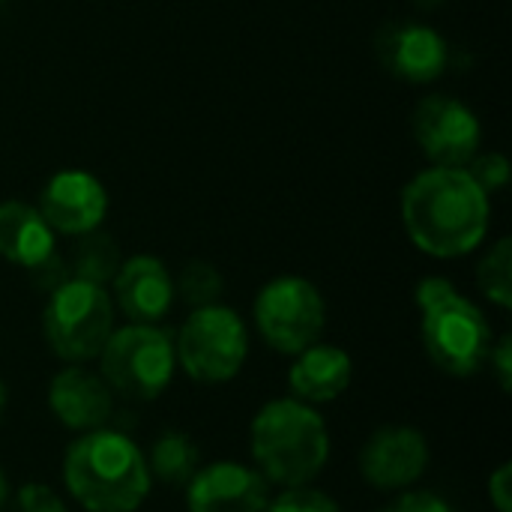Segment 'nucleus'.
I'll use <instances>...</instances> for the list:
<instances>
[{
	"label": "nucleus",
	"instance_id": "obj_19",
	"mask_svg": "<svg viewBox=\"0 0 512 512\" xmlns=\"http://www.w3.org/2000/svg\"><path fill=\"white\" fill-rule=\"evenodd\" d=\"M120 261L123 258H120L114 237L99 234V228H96V231L78 237V246L72 249V261H69V276L105 288V282L114 279Z\"/></svg>",
	"mask_w": 512,
	"mask_h": 512
},
{
	"label": "nucleus",
	"instance_id": "obj_27",
	"mask_svg": "<svg viewBox=\"0 0 512 512\" xmlns=\"http://www.w3.org/2000/svg\"><path fill=\"white\" fill-rule=\"evenodd\" d=\"M393 512H453L447 507V501H441L435 492H411L405 495Z\"/></svg>",
	"mask_w": 512,
	"mask_h": 512
},
{
	"label": "nucleus",
	"instance_id": "obj_32",
	"mask_svg": "<svg viewBox=\"0 0 512 512\" xmlns=\"http://www.w3.org/2000/svg\"><path fill=\"white\" fill-rule=\"evenodd\" d=\"M0 3H3V0H0Z\"/></svg>",
	"mask_w": 512,
	"mask_h": 512
},
{
	"label": "nucleus",
	"instance_id": "obj_2",
	"mask_svg": "<svg viewBox=\"0 0 512 512\" xmlns=\"http://www.w3.org/2000/svg\"><path fill=\"white\" fill-rule=\"evenodd\" d=\"M63 483L87 512H135L147 501L150 468L123 432L96 429L69 444Z\"/></svg>",
	"mask_w": 512,
	"mask_h": 512
},
{
	"label": "nucleus",
	"instance_id": "obj_3",
	"mask_svg": "<svg viewBox=\"0 0 512 512\" xmlns=\"http://www.w3.org/2000/svg\"><path fill=\"white\" fill-rule=\"evenodd\" d=\"M252 459L267 483L309 486L330 459V435L321 414L300 399L267 402L252 420Z\"/></svg>",
	"mask_w": 512,
	"mask_h": 512
},
{
	"label": "nucleus",
	"instance_id": "obj_31",
	"mask_svg": "<svg viewBox=\"0 0 512 512\" xmlns=\"http://www.w3.org/2000/svg\"><path fill=\"white\" fill-rule=\"evenodd\" d=\"M381 512H393V510H381Z\"/></svg>",
	"mask_w": 512,
	"mask_h": 512
},
{
	"label": "nucleus",
	"instance_id": "obj_7",
	"mask_svg": "<svg viewBox=\"0 0 512 512\" xmlns=\"http://www.w3.org/2000/svg\"><path fill=\"white\" fill-rule=\"evenodd\" d=\"M249 354V336L243 318L228 306H201L183 321L174 357L183 372L201 384H225L231 381Z\"/></svg>",
	"mask_w": 512,
	"mask_h": 512
},
{
	"label": "nucleus",
	"instance_id": "obj_6",
	"mask_svg": "<svg viewBox=\"0 0 512 512\" xmlns=\"http://www.w3.org/2000/svg\"><path fill=\"white\" fill-rule=\"evenodd\" d=\"M174 342L156 324H129L108 336L99 351L102 381L126 399H156L174 375Z\"/></svg>",
	"mask_w": 512,
	"mask_h": 512
},
{
	"label": "nucleus",
	"instance_id": "obj_13",
	"mask_svg": "<svg viewBox=\"0 0 512 512\" xmlns=\"http://www.w3.org/2000/svg\"><path fill=\"white\" fill-rule=\"evenodd\" d=\"M270 504L261 471L240 462H213L189 480V512H264Z\"/></svg>",
	"mask_w": 512,
	"mask_h": 512
},
{
	"label": "nucleus",
	"instance_id": "obj_24",
	"mask_svg": "<svg viewBox=\"0 0 512 512\" xmlns=\"http://www.w3.org/2000/svg\"><path fill=\"white\" fill-rule=\"evenodd\" d=\"M9 512H66V504L51 486L42 483H27L15 492Z\"/></svg>",
	"mask_w": 512,
	"mask_h": 512
},
{
	"label": "nucleus",
	"instance_id": "obj_18",
	"mask_svg": "<svg viewBox=\"0 0 512 512\" xmlns=\"http://www.w3.org/2000/svg\"><path fill=\"white\" fill-rule=\"evenodd\" d=\"M198 462H201V450H198V444L189 435H183V432H165L153 444V453L147 459V468L162 483L180 486V483H189L195 477Z\"/></svg>",
	"mask_w": 512,
	"mask_h": 512
},
{
	"label": "nucleus",
	"instance_id": "obj_10",
	"mask_svg": "<svg viewBox=\"0 0 512 512\" xmlns=\"http://www.w3.org/2000/svg\"><path fill=\"white\" fill-rule=\"evenodd\" d=\"M375 54L381 66L408 84H432L447 69V39L420 21H393L384 24L375 36Z\"/></svg>",
	"mask_w": 512,
	"mask_h": 512
},
{
	"label": "nucleus",
	"instance_id": "obj_4",
	"mask_svg": "<svg viewBox=\"0 0 512 512\" xmlns=\"http://www.w3.org/2000/svg\"><path fill=\"white\" fill-rule=\"evenodd\" d=\"M417 303L423 309V345L432 363L456 378L474 375L495 345L486 315L441 276L417 285Z\"/></svg>",
	"mask_w": 512,
	"mask_h": 512
},
{
	"label": "nucleus",
	"instance_id": "obj_20",
	"mask_svg": "<svg viewBox=\"0 0 512 512\" xmlns=\"http://www.w3.org/2000/svg\"><path fill=\"white\" fill-rule=\"evenodd\" d=\"M480 291L501 309L512 306V243L510 237H501L480 261L477 267Z\"/></svg>",
	"mask_w": 512,
	"mask_h": 512
},
{
	"label": "nucleus",
	"instance_id": "obj_22",
	"mask_svg": "<svg viewBox=\"0 0 512 512\" xmlns=\"http://www.w3.org/2000/svg\"><path fill=\"white\" fill-rule=\"evenodd\" d=\"M465 171L486 195L501 192L510 183V159L504 153H474Z\"/></svg>",
	"mask_w": 512,
	"mask_h": 512
},
{
	"label": "nucleus",
	"instance_id": "obj_12",
	"mask_svg": "<svg viewBox=\"0 0 512 512\" xmlns=\"http://www.w3.org/2000/svg\"><path fill=\"white\" fill-rule=\"evenodd\" d=\"M429 465V444L423 432L411 426H384L378 429L363 453H360V474L375 489H408L414 486Z\"/></svg>",
	"mask_w": 512,
	"mask_h": 512
},
{
	"label": "nucleus",
	"instance_id": "obj_15",
	"mask_svg": "<svg viewBox=\"0 0 512 512\" xmlns=\"http://www.w3.org/2000/svg\"><path fill=\"white\" fill-rule=\"evenodd\" d=\"M48 408L66 429H75L84 435V432L105 429V423L114 411V402H111L108 384L99 375L69 366L51 378Z\"/></svg>",
	"mask_w": 512,
	"mask_h": 512
},
{
	"label": "nucleus",
	"instance_id": "obj_9",
	"mask_svg": "<svg viewBox=\"0 0 512 512\" xmlns=\"http://www.w3.org/2000/svg\"><path fill=\"white\" fill-rule=\"evenodd\" d=\"M414 138L435 168H465L480 153L483 126L456 96L432 93L414 108Z\"/></svg>",
	"mask_w": 512,
	"mask_h": 512
},
{
	"label": "nucleus",
	"instance_id": "obj_1",
	"mask_svg": "<svg viewBox=\"0 0 512 512\" xmlns=\"http://www.w3.org/2000/svg\"><path fill=\"white\" fill-rule=\"evenodd\" d=\"M489 195L465 168H426L402 192L411 243L432 258H462L489 234Z\"/></svg>",
	"mask_w": 512,
	"mask_h": 512
},
{
	"label": "nucleus",
	"instance_id": "obj_29",
	"mask_svg": "<svg viewBox=\"0 0 512 512\" xmlns=\"http://www.w3.org/2000/svg\"><path fill=\"white\" fill-rule=\"evenodd\" d=\"M417 3H420L423 9H435V6H441L444 0H417Z\"/></svg>",
	"mask_w": 512,
	"mask_h": 512
},
{
	"label": "nucleus",
	"instance_id": "obj_30",
	"mask_svg": "<svg viewBox=\"0 0 512 512\" xmlns=\"http://www.w3.org/2000/svg\"><path fill=\"white\" fill-rule=\"evenodd\" d=\"M3 411H6V387L0 381V417H3Z\"/></svg>",
	"mask_w": 512,
	"mask_h": 512
},
{
	"label": "nucleus",
	"instance_id": "obj_5",
	"mask_svg": "<svg viewBox=\"0 0 512 512\" xmlns=\"http://www.w3.org/2000/svg\"><path fill=\"white\" fill-rule=\"evenodd\" d=\"M48 348L66 363L96 360L114 333V303L102 285L66 279L48 294L42 312Z\"/></svg>",
	"mask_w": 512,
	"mask_h": 512
},
{
	"label": "nucleus",
	"instance_id": "obj_8",
	"mask_svg": "<svg viewBox=\"0 0 512 512\" xmlns=\"http://www.w3.org/2000/svg\"><path fill=\"white\" fill-rule=\"evenodd\" d=\"M255 324L270 348L294 357L321 339L327 303L309 279L279 276L255 297Z\"/></svg>",
	"mask_w": 512,
	"mask_h": 512
},
{
	"label": "nucleus",
	"instance_id": "obj_17",
	"mask_svg": "<svg viewBox=\"0 0 512 512\" xmlns=\"http://www.w3.org/2000/svg\"><path fill=\"white\" fill-rule=\"evenodd\" d=\"M54 231L39 213V207L24 201L0 204V258L33 270L54 255Z\"/></svg>",
	"mask_w": 512,
	"mask_h": 512
},
{
	"label": "nucleus",
	"instance_id": "obj_23",
	"mask_svg": "<svg viewBox=\"0 0 512 512\" xmlns=\"http://www.w3.org/2000/svg\"><path fill=\"white\" fill-rule=\"evenodd\" d=\"M264 512H339L336 501L312 486H291L282 492Z\"/></svg>",
	"mask_w": 512,
	"mask_h": 512
},
{
	"label": "nucleus",
	"instance_id": "obj_16",
	"mask_svg": "<svg viewBox=\"0 0 512 512\" xmlns=\"http://www.w3.org/2000/svg\"><path fill=\"white\" fill-rule=\"evenodd\" d=\"M294 357L297 360L288 372V387H291L294 399H300L306 405H321V402L339 399L348 390L354 366L342 348L315 342Z\"/></svg>",
	"mask_w": 512,
	"mask_h": 512
},
{
	"label": "nucleus",
	"instance_id": "obj_11",
	"mask_svg": "<svg viewBox=\"0 0 512 512\" xmlns=\"http://www.w3.org/2000/svg\"><path fill=\"white\" fill-rule=\"evenodd\" d=\"M39 213L54 234L81 237L102 225L108 213V192L90 171L69 168L45 183L39 195Z\"/></svg>",
	"mask_w": 512,
	"mask_h": 512
},
{
	"label": "nucleus",
	"instance_id": "obj_14",
	"mask_svg": "<svg viewBox=\"0 0 512 512\" xmlns=\"http://www.w3.org/2000/svg\"><path fill=\"white\" fill-rule=\"evenodd\" d=\"M114 297L132 324H156L174 303V279L153 255H132L114 273Z\"/></svg>",
	"mask_w": 512,
	"mask_h": 512
},
{
	"label": "nucleus",
	"instance_id": "obj_25",
	"mask_svg": "<svg viewBox=\"0 0 512 512\" xmlns=\"http://www.w3.org/2000/svg\"><path fill=\"white\" fill-rule=\"evenodd\" d=\"M486 363L495 369V378H498L501 390H504V393H510L512 390V339L510 336H504L498 345H492V351H489V360H486Z\"/></svg>",
	"mask_w": 512,
	"mask_h": 512
},
{
	"label": "nucleus",
	"instance_id": "obj_21",
	"mask_svg": "<svg viewBox=\"0 0 512 512\" xmlns=\"http://www.w3.org/2000/svg\"><path fill=\"white\" fill-rule=\"evenodd\" d=\"M222 288H225L222 273L210 261H189L174 282V294H180L192 309L213 306L219 300Z\"/></svg>",
	"mask_w": 512,
	"mask_h": 512
},
{
	"label": "nucleus",
	"instance_id": "obj_28",
	"mask_svg": "<svg viewBox=\"0 0 512 512\" xmlns=\"http://www.w3.org/2000/svg\"><path fill=\"white\" fill-rule=\"evenodd\" d=\"M6 504H9V483H6V477L0 471V512L6 510Z\"/></svg>",
	"mask_w": 512,
	"mask_h": 512
},
{
	"label": "nucleus",
	"instance_id": "obj_26",
	"mask_svg": "<svg viewBox=\"0 0 512 512\" xmlns=\"http://www.w3.org/2000/svg\"><path fill=\"white\" fill-rule=\"evenodd\" d=\"M489 498L498 512H512V468L501 465L492 477H489Z\"/></svg>",
	"mask_w": 512,
	"mask_h": 512
}]
</instances>
